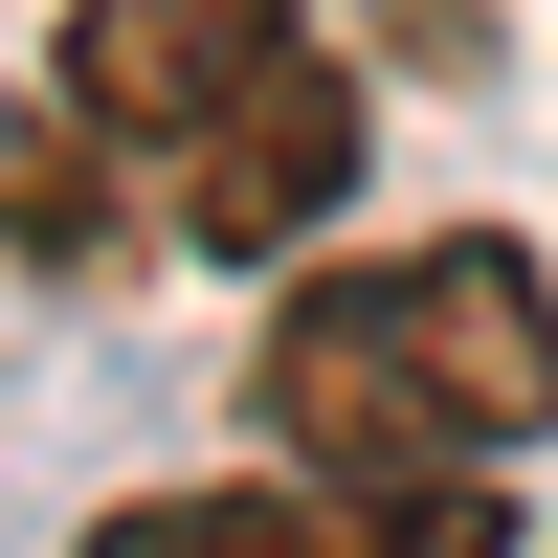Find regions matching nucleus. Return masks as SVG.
I'll return each mask as SVG.
<instances>
[{
  "instance_id": "f257e3e1",
  "label": "nucleus",
  "mask_w": 558,
  "mask_h": 558,
  "mask_svg": "<svg viewBox=\"0 0 558 558\" xmlns=\"http://www.w3.org/2000/svg\"><path fill=\"white\" fill-rule=\"evenodd\" d=\"M246 425H268V470H336V492L514 470V447L558 425V268L492 246V223L313 268V291L246 336Z\"/></svg>"
},
{
  "instance_id": "f03ea898",
  "label": "nucleus",
  "mask_w": 558,
  "mask_h": 558,
  "mask_svg": "<svg viewBox=\"0 0 558 558\" xmlns=\"http://www.w3.org/2000/svg\"><path fill=\"white\" fill-rule=\"evenodd\" d=\"M45 89L134 179V223L202 246V268H268L357 202V68H336L313 0H68Z\"/></svg>"
},
{
  "instance_id": "7ed1b4c3",
  "label": "nucleus",
  "mask_w": 558,
  "mask_h": 558,
  "mask_svg": "<svg viewBox=\"0 0 558 558\" xmlns=\"http://www.w3.org/2000/svg\"><path fill=\"white\" fill-rule=\"evenodd\" d=\"M89 558H514L492 470L447 492H336V470H202V492H112Z\"/></svg>"
},
{
  "instance_id": "20e7f679",
  "label": "nucleus",
  "mask_w": 558,
  "mask_h": 558,
  "mask_svg": "<svg viewBox=\"0 0 558 558\" xmlns=\"http://www.w3.org/2000/svg\"><path fill=\"white\" fill-rule=\"evenodd\" d=\"M380 45L402 68H492V0H380Z\"/></svg>"
}]
</instances>
